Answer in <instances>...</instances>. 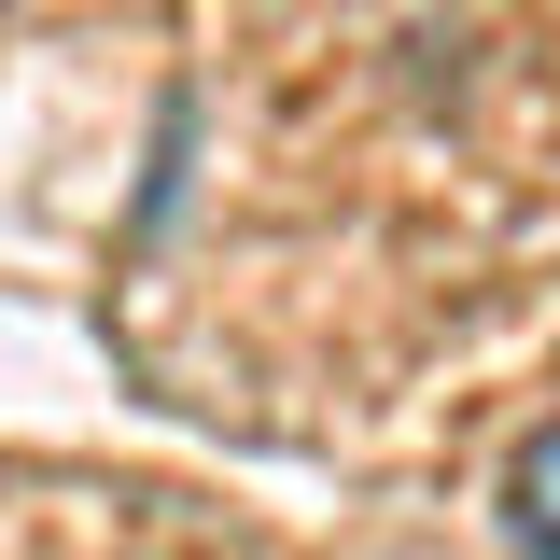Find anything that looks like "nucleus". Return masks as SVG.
<instances>
[{
    "instance_id": "1",
    "label": "nucleus",
    "mask_w": 560,
    "mask_h": 560,
    "mask_svg": "<svg viewBox=\"0 0 560 560\" xmlns=\"http://www.w3.org/2000/svg\"><path fill=\"white\" fill-rule=\"evenodd\" d=\"M504 533L533 560H560V420H533V434L504 448Z\"/></svg>"
}]
</instances>
